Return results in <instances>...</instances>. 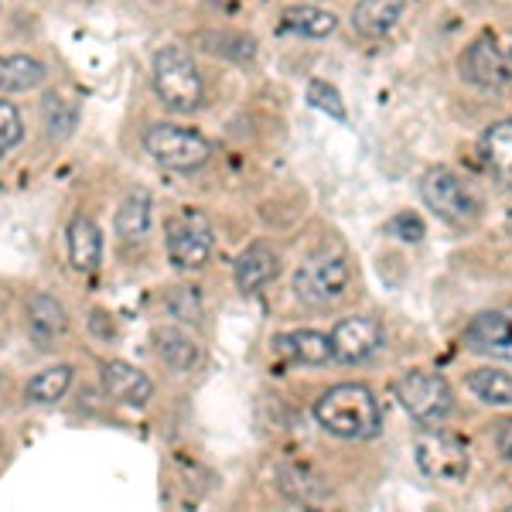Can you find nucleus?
Masks as SVG:
<instances>
[{"label":"nucleus","mask_w":512,"mask_h":512,"mask_svg":"<svg viewBox=\"0 0 512 512\" xmlns=\"http://www.w3.org/2000/svg\"><path fill=\"white\" fill-rule=\"evenodd\" d=\"M315 420L328 434L345 437V441H369L383 431V407L366 386L342 383L318 396Z\"/></svg>","instance_id":"obj_1"},{"label":"nucleus","mask_w":512,"mask_h":512,"mask_svg":"<svg viewBox=\"0 0 512 512\" xmlns=\"http://www.w3.org/2000/svg\"><path fill=\"white\" fill-rule=\"evenodd\" d=\"M154 93L168 110L175 113H192L202 106L205 86L198 76V65L192 62V55L181 45H164L154 55Z\"/></svg>","instance_id":"obj_2"},{"label":"nucleus","mask_w":512,"mask_h":512,"mask_svg":"<svg viewBox=\"0 0 512 512\" xmlns=\"http://www.w3.org/2000/svg\"><path fill=\"white\" fill-rule=\"evenodd\" d=\"M420 198L434 216H441L451 226H472L482 216V198L475 195V188L448 168L427 171L420 181Z\"/></svg>","instance_id":"obj_3"},{"label":"nucleus","mask_w":512,"mask_h":512,"mask_svg":"<svg viewBox=\"0 0 512 512\" xmlns=\"http://www.w3.org/2000/svg\"><path fill=\"white\" fill-rule=\"evenodd\" d=\"M144 151L171 171H198L212 158V144L192 127L151 123L144 130Z\"/></svg>","instance_id":"obj_4"},{"label":"nucleus","mask_w":512,"mask_h":512,"mask_svg":"<svg viewBox=\"0 0 512 512\" xmlns=\"http://www.w3.org/2000/svg\"><path fill=\"white\" fill-rule=\"evenodd\" d=\"M396 400L420 427H437L454 414V393L448 379L427 373V369H414L396 379Z\"/></svg>","instance_id":"obj_5"},{"label":"nucleus","mask_w":512,"mask_h":512,"mask_svg":"<svg viewBox=\"0 0 512 512\" xmlns=\"http://www.w3.org/2000/svg\"><path fill=\"white\" fill-rule=\"evenodd\" d=\"M352 280L349 260L335 250H321L311 253L308 260L297 267L294 274V294L301 297L311 308H325V304H335L338 297L345 294Z\"/></svg>","instance_id":"obj_6"},{"label":"nucleus","mask_w":512,"mask_h":512,"mask_svg":"<svg viewBox=\"0 0 512 512\" xmlns=\"http://www.w3.org/2000/svg\"><path fill=\"white\" fill-rule=\"evenodd\" d=\"M164 239H168V260L178 270H202L212 256L216 233H212V222L205 212L185 209L168 219Z\"/></svg>","instance_id":"obj_7"},{"label":"nucleus","mask_w":512,"mask_h":512,"mask_svg":"<svg viewBox=\"0 0 512 512\" xmlns=\"http://www.w3.org/2000/svg\"><path fill=\"white\" fill-rule=\"evenodd\" d=\"M414 461L420 468V475H427L431 482H461L472 468L468 448L461 437H454L448 431H434L427 427L414 444Z\"/></svg>","instance_id":"obj_8"},{"label":"nucleus","mask_w":512,"mask_h":512,"mask_svg":"<svg viewBox=\"0 0 512 512\" xmlns=\"http://www.w3.org/2000/svg\"><path fill=\"white\" fill-rule=\"evenodd\" d=\"M328 338H332V359L345 362V366H359V362L373 359L386 342L383 325L376 318H345L338 321Z\"/></svg>","instance_id":"obj_9"},{"label":"nucleus","mask_w":512,"mask_h":512,"mask_svg":"<svg viewBox=\"0 0 512 512\" xmlns=\"http://www.w3.org/2000/svg\"><path fill=\"white\" fill-rule=\"evenodd\" d=\"M465 345L478 355L512 362V308H495L475 315L465 328Z\"/></svg>","instance_id":"obj_10"},{"label":"nucleus","mask_w":512,"mask_h":512,"mask_svg":"<svg viewBox=\"0 0 512 512\" xmlns=\"http://www.w3.org/2000/svg\"><path fill=\"white\" fill-rule=\"evenodd\" d=\"M461 76L475 82L478 89H506L509 86V65L499 55L492 38H478L475 45H468V52L461 55Z\"/></svg>","instance_id":"obj_11"},{"label":"nucleus","mask_w":512,"mask_h":512,"mask_svg":"<svg viewBox=\"0 0 512 512\" xmlns=\"http://www.w3.org/2000/svg\"><path fill=\"white\" fill-rule=\"evenodd\" d=\"M103 390L113 396L117 403H127V407H144L154 396V383L147 379L144 369L130 366L123 359H110L103 366Z\"/></svg>","instance_id":"obj_12"},{"label":"nucleus","mask_w":512,"mask_h":512,"mask_svg":"<svg viewBox=\"0 0 512 512\" xmlns=\"http://www.w3.org/2000/svg\"><path fill=\"white\" fill-rule=\"evenodd\" d=\"M274 352L291 362H301V366H325L332 359V338L315 332V328H297V332L274 338Z\"/></svg>","instance_id":"obj_13"},{"label":"nucleus","mask_w":512,"mask_h":512,"mask_svg":"<svg viewBox=\"0 0 512 512\" xmlns=\"http://www.w3.org/2000/svg\"><path fill=\"white\" fill-rule=\"evenodd\" d=\"M69 263L79 274H93L103 263V233L89 216H76L69 222Z\"/></svg>","instance_id":"obj_14"},{"label":"nucleus","mask_w":512,"mask_h":512,"mask_svg":"<svg viewBox=\"0 0 512 512\" xmlns=\"http://www.w3.org/2000/svg\"><path fill=\"white\" fill-rule=\"evenodd\" d=\"M410 0H359L352 11V24L359 35L366 38H383L396 28V21L403 18Z\"/></svg>","instance_id":"obj_15"},{"label":"nucleus","mask_w":512,"mask_h":512,"mask_svg":"<svg viewBox=\"0 0 512 512\" xmlns=\"http://www.w3.org/2000/svg\"><path fill=\"white\" fill-rule=\"evenodd\" d=\"M277 270H280L277 253L263 243H253L250 250H243L236 260V287L243 294H253V291H260L263 284H270V280L277 277Z\"/></svg>","instance_id":"obj_16"},{"label":"nucleus","mask_w":512,"mask_h":512,"mask_svg":"<svg viewBox=\"0 0 512 512\" xmlns=\"http://www.w3.org/2000/svg\"><path fill=\"white\" fill-rule=\"evenodd\" d=\"M482 161L492 171L495 181H502L506 188H512V117L499 120L485 130L482 137Z\"/></svg>","instance_id":"obj_17"},{"label":"nucleus","mask_w":512,"mask_h":512,"mask_svg":"<svg viewBox=\"0 0 512 512\" xmlns=\"http://www.w3.org/2000/svg\"><path fill=\"white\" fill-rule=\"evenodd\" d=\"M24 315H28V332L35 335L38 342H52V338H59L65 332V325H69L65 308L52 294H31Z\"/></svg>","instance_id":"obj_18"},{"label":"nucleus","mask_w":512,"mask_h":512,"mask_svg":"<svg viewBox=\"0 0 512 512\" xmlns=\"http://www.w3.org/2000/svg\"><path fill=\"white\" fill-rule=\"evenodd\" d=\"M154 345H158L161 362L175 369V373H188V369H195L198 359H202L198 342L192 335L181 332V328H158V332H154Z\"/></svg>","instance_id":"obj_19"},{"label":"nucleus","mask_w":512,"mask_h":512,"mask_svg":"<svg viewBox=\"0 0 512 512\" xmlns=\"http://www.w3.org/2000/svg\"><path fill=\"white\" fill-rule=\"evenodd\" d=\"M45 65L31 55H0V93H28L45 82Z\"/></svg>","instance_id":"obj_20"},{"label":"nucleus","mask_w":512,"mask_h":512,"mask_svg":"<svg viewBox=\"0 0 512 512\" xmlns=\"http://www.w3.org/2000/svg\"><path fill=\"white\" fill-rule=\"evenodd\" d=\"M284 28L301 38H328L338 28V18L332 11H325V7L297 4L284 11Z\"/></svg>","instance_id":"obj_21"},{"label":"nucleus","mask_w":512,"mask_h":512,"mask_svg":"<svg viewBox=\"0 0 512 512\" xmlns=\"http://www.w3.org/2000/svg\"><path fill=\"white\" fill-rule=\"evenodd\" d=\"M113 229H117L120 239H140L151 229V195L147 192H134L123 198V205L117 209V219H113Z\"/></svg>","instance_id":"obj_22"},{"label":"nucleus","mask_w":512,"mask_h":512,"mask_svg":"<svg viewBox=\"0 0 512 512\" xmlns=\"http://www.w3.org/2000/svg\"><path fill=\"white\" fill-rule=\"evenodd\" d=\"M468 390L489 407H512V376L502 369H475L468 376Z\"/></svg>","instance_id":"obj_23"},{"label":"nucleus","mask_w":512,"mask_h":512,"mask_svg":"<svg viewBox=\"0 0 512 512\" xmlns=\"http://www.w3.org/2000/svg\"><path fill=\"white\" fill-rule=\"evenodd\" d=\"M69 386H72V366H52V369H41L35 379H28L24 396L31 403H55L69 393Z\"/></svg>","instance_id":"obj_24"},{"label":"nucleus","mask_w":512,"mask_h":512,"mask_svg":"<svg viewBox=\"0 0 512 512\" xmlns=\"http://www.w3.org/2000/svg\"><path fill=\"white\" fill-rule=\"evenodd\" d=\"M308 103L315 106V110L328 113V117L338 120V123L349 120V113H345V103H342V96H338V89L328 86V82H321V79H315L308 86Z\"/></svg>","instance_id":"obj_25"},{"label":"nucleus","mask_w":512,"mask_h":512,"mask_svg":"<svg viewBox=\"0 0 512 512\" xmlns=\"http://www.w3.org/2000/svg\"><path fill=\"white\" fill-rule=\"evenodd\" d=\"M24 137V120L7 99H0V158H4L11 147H18Z\"/></svg>","instance_id":"obj_26"},{"label":"nucleus","mask_w":512,"mask_h":512,"mask_svg":"<svg viewBox=\"0 0 512 512\" xmlns=\"http://www.w3.org/2000/svg\"><path fill=\"white\" fill-rule=\"evenodd\" d=\"M168 311L181 321H202V301H198L195 287H175V291L168 294Z\"/></svg>","instance_id":"obj_27"},{"label":"nucleus","mask_w":512,"mask_h":512,"mask_svg":"<svg viewBox=\"0 0 512 512\" xmlns=\"http://www.w3.org/2000/svg\"><path fill=\"white\" fill-rule=\"evenodd\" d=\"M390 233H400V239H407V243H417V239L424 236V226H420L417 216H410V212H400V216L390 222Z\"/></svg>","instance_id":"obj_28"},{"label":"nucleus","mask_w":512,"mask_h":512,"mask_svg":"<svg viewBox=\"0 0 512 512\" xmlns=\"http://www.w3.org/2000/svg\"><path fill=\"white\" fill-rule=\"evenodd\" d=\"M495 448L506 461H512V420H502L499 431H495Z\"/></svg>","instance_id":"obj_29"},{"label":"nucleus","mask_w":512,"mask_h":512,"mask_svg":"<svg viewBox=\"0 0 512 512\" xmlns=\"http://www.w3.org/2000/svg\"><path fill=\"white\" fill-rule=\"evenodd\" d=\"M509 229H512V219H509Z\"/></svg>","instance_id":"obj_30"}]
</instances>
